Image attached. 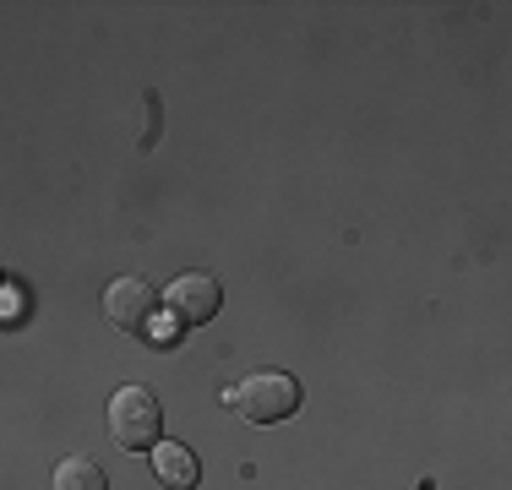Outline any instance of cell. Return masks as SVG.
Instances as JSON below:
<instances>
[{"instance_id":"6da1fadb","label":"cell","mask_w":512,"mask_h":490,"mask_svg":"<svg viewBox=\"0 0 512 490\" xmlns=\"http://www.w3.org/2000/svg\"><path fill=\"white\" fill-rule=\"evenodd\" d=\"M224 403L240 414V420H251V425H278V420H289V414L306 403V387L295 382L289 371H251V376H240L235 387L224 392Z\"/></svg>"},{"instance_id":"7a4b0ae2","label":"cell","mask_w":512,"mask_h":490,"mask_svg":"<svg viewBox=\"0 0 512 490\" xmlns=\"http://www.w3.org/2000/svg\"><path fill=\"white\" fill-rule=\"evenodd\" d=\"M109 436L126 452H153L164 441V403L148 387H120L109 398Z\"/></svg>"},{"instance_id":"3957f363","label":"cell","mask_w":512,"mask_h":490,"mask_svg":"<svg viewBox=\"0 0 512 490\" xmlns=\"http://www.w3.org/2000/svg\"><path fill=\"white\" fill-rule=\"evenodd\" d=\"M218 305H224V289H218L213 273H180L175 284H169V311H175L186 327L213 322Z\"/></svg>"},{"instance_id":"277c9868","label":"cell","mask_w":512,"mask_h":490,"mask_svg":"<svg viewBox=\"0 0 512 490\" xmlns=\"http://www.w3.org/2000/svg\"><path fill=\"white\" fill-rule=\"evenodd\" d=\"M104 316L120 333H142L148 316H153V289L142 284V278H115V284L104 289Z\"/></svg>"},{"instance_id":"5b68a950","label":"cell","mask_w":512,"mask_h":490,"mask_svg":"<svg viewBox=\"0 0 512 490\" xmlns=\"http://www.w3.org/2000/svg\"><path fill=\"white\" fill-rule=\"evenodd\" d=\"M153 474H158L169 490H197L202 463H197V452L180 447V441H158V447H153Z\"/></svg>"},{"instance_id":"8992f818","label":"cell","mask_w":512,"mask_h":490,"mask_svg":"<svg viewBox=\"0 0 512 490\" xmlns=\"http://www.w3.org/2000/svg\"><path fill=\"white\" fill-rule=\"evenodd\" d=\"M55 490H109V474L93 458H60L55 463Z\"/></svg>"}]
</instances>
